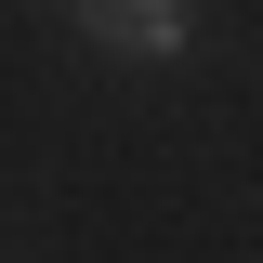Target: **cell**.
Masks as SVG:
<instances>
[{"label":"cell","instance_id":"cell-1","mask_svg":"<svg viewBox=\"0 0 263 263\" xmlns=\"http://www.w3.org/2000/svg\"><path fill=\"white\" fill-rule=\"evenodd\" d=\"M92 53H132V66H171L184 53V0H66Z\"/></svg>","mask_w":263,"mask_h":263}]
</instances>
